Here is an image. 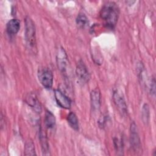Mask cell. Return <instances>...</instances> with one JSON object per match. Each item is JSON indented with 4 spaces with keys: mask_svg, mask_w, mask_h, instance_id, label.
I'll list each match as a JSON object with an SVG mask.
<instances>
[{
    "mask_svg": "<svg viewBox=\"0 0 156 156\" xmlns=\"http://www.w3.org/2000/svg\"><path fill=\"white\" fill-rule=\"evenodd\" d=\"M119 12V7L114 2H108L103 5L100 12V16L107 28H115L118 21Z\"/></svg>",
    "mask_w": 156,
    "mask_h": 156,
    "instance_id": "1",
    "label": "cell"
},
{
    "mask_svg": "<svg viewBox=\"0 0 156 156\" xmlns=\"http://www.w3.org/2000/svg\"><path fill=\"white\" fill-rule=\"evenodd\" d=\"M25 39L29 48L34 51L36 49L35 27L34 21L29 16L25 18Z\"/></svg>",
    "mask_w": 156,
    "mask_h": 156,
    "instance_id": "2",
    "label": "cell"
},
{
    "mask_svg": "<svg viewBox=\"0 0 156 156\" xmlns=\"http://www.w3.org/2000/svg\"><path fill=\"white\" fill-rule=\"evenodd\" d=\"M38 77L41 84L46 88H51L53 84V74L48 68H40L38 71Z\"/></svg>",
    "mask_w": 156,
    "mask_h": 156,
    "instance_id": "3",
    "label": "cell"
},
{
    "mask_svg": "<svg viewBox=\"0 0 156 156\" xmlns=\"http://www.w3.org/2000/svg\"><path fill=\"white\" fill-rule=\"evenodd\" d=\"M76 74L78 80L82 83H86L90 79V74L87 67L82 60H79L76 68Z\"/></svg>",
    "mask_w": 156,
    "mask_h": 156,
    "instance_id": "4",
    "label": "cell"
},
{
    "mask_svg": "<svg viewBox=\"0 0 156 156\" xmlns=\"http://www.w3.org/2000/svg\"><path fill=\"white\" fill-rule=\"evenodd\" d=\"M56 61L58 69L62 73H65L68 66V60L65 51L62 47L57 49L56 54Z\"/></svg>",
    "mask_w": 156,
    "mask_h": 156,
    "instance_id": "5",
    "label": "cell"
},
{
    "mask_svg": "<svg viewBox=\"0 0 156 156\" xmlns=\"http://www.w3.org/2000/svg\"><path fill=\"white\" fill-rule=\"evenodd\" d=\"M113 100L119 113L123 116L126 115L127 113V107L121 92H119L118 90L115 91L113 94Z\"/></svg>",
    "mask_w": 156,
    "mask_h": 156,
    "instance_id": "6",
    "label": "cell"
},
{
    "mask_svg": "<svg viewBox=\"0 0 156 156\" xmlns=\"http://www.w3.org/2000/svg\"><path fill=\"white\" fill-rule=\"evenodd\" d=\"M130 143L135 152H138L140 151L141 142L135 122H132L130 125Z\"/></svg>",
    "mask_w": 156,
    "mask_h": 156,
    "instance_id": "7",
    "label": "cell"
},
{
    "mask_svg": "<svg viewBox=\"0 0 156 156\" xmlns=\"http://www.w3.org/2000/svg\"><path fill=\"white\" fill-rule=\"evenodd\" d=\"M54 96L57 104L62 108L68 109L71 107V101L70 99L59 90H55Z\"/></svg>",
    "mask_w": 156,
    "mask_h": 156,
    "instance_id": "8",
    "label": "cell"
},
{
    "mask_svg": "<svg viewBox=\"0 0 156 156\" xmlns=\"http://www.w3.org/2000/svg\"><path fill=\"white\" fill-rule=\"evenodd\" d=\"M90 99L92 110L94 112L99 111L101 107V93L98 88L91 91Z\"/></svg>",
    "mask_w": 156,
    "mask_h": 156,
    "instance_id": "9",
    "label": "cell"
},
{
    "mask_svg": "<svg viewBox=\"0 0 156 156\" xmlns=\"http://www.w3.org/2000/svg\"><path fill=\"white\" fill-rule=\"evenodd\" d=\"M26 103L37 113L41 112V105L35 93H30L26 98Z\"/></svg>",
    "mask_w": 156,
    "mask_h": 156,
    "instance_id": "10",
    "label": "cell"
},
{
    "mask_svg": "<svg viewBox=\"0 0 156 156\" xmlns=\"http://www.w3.org/2000/svg\"><path fill=\"white\" fill-rule=\"evenodd\" d=\"M20 28V22L17 19H12L8 21L6 25L7 32L9 35H15Z\"/></svg>",
    "mask_w": 156,
    "mask_h": 156,
    "instance_id": "11",
    "label": "cell"
},
{
    "mask_svg": "<svg viewBox=\"0 0 156 156\" xmlns=\"http://www.w3.org/2000/svg\"><path fill=\"white\" fill-rule=\"evenodd\" d=\"M44 123L47 128L52 129L55 124V118L54 115L49 110H46L44 117Z\"/></svg>",
    "mask_w": 156,
    "mask_h": 156,
    "instance_id": "12",
    "label": "cell"
},
{
    "mask_svg": "<svg viewBox=\"0 0 156 156\" xmlns=\"http://www.w3.org/2000/svg\"><path fill=\"white\" fill-rule=\"evenodd\" d=\"M39 138H40V143L41 145V149H42V152L43 155H49V144L46 139V136L44 135L41 131H40V134H39Z\"/></svg>",
    "mask_w": 156,
    "mask_h": 156,
    "instance_id": "13",
    "label": "cell"
},
{
    "mask_svg": "<svg viewBox=\"0 0 156 156\" xmlns=\"http://www.w3.org/2000/svg\"><path fill=\"white\" fill-rule=\"evenodd\" d=\"M24 154L25 155H36L35 150V145L33 141L31 139L27 140L25 143Z\"/></svg>",
    "mask_w": 156,
    "mask_h": 156,
    "instance_id": "14",
    "label": "cell"
},
{
    "mask_svg": "<svg viewBox=\"0 0 156 156\" xmlns=\"http://www.w3.org/2000/svg\"><path fill=\"white\" fill-rule=\"evenodd\" d=\"M67 121L69 125L75 130H79V122L78 119L73 112H70L67 116Z\"/></svg>",
    "mask_w": 156,
    "mask_h": 156,
    "instance_id": "15",
    "label": "cell"
},
{
    "mask_svg": "<svg viewBox=\"0 0 156 156\" xmlns=\"http://www.w3.org/2000/svg\"><path fill=\"white\" fill-rule=\"evenodd\" d=\"M76 24L80 28H84L88 24L87 17L83 13H79L76 18Z\"/></svg>",
    "mask_w": 156,
    "mask_h": 156,
    "instance_id": "16",
    "label": "cell"
},
{
    "mask_svg": "<svg viewBox=\"0 0 156 156\" xmlns=\"http://www.w3.org/2000/svg\"><path fill=\"white\" fill-rule=\"evenodd\" d=\"M142 118L145 123H147L149 119V108L147 104H145L142 109Z\"/></svg>",
    "mask_w": 156,
    "mask_h": 156,
    "instance_id": "17",
    "label": "cell"
},
{
    "mask_svg": "<svg viewBox=\"0 0 156 156\" xmlns=\"http://www.w3.org/2000/svg\"><path fill=\"white\" fill-rule=\"evenodd\" d=\"M113 142H114V145H115V147L116 152H122V140L118 138H115L113 139Z\"/></svg>",
    "mask_w": 156,
    "mask_h": 156,
    "instance_id": "18",
    "label": "cell"
},
{
    "mask_svg": "<svg viewBox=\"0 0 156 156\" xmlns=\"http://www.w3.org/2000/svg\"><path fill=\"white\" fill-rule=\"evenodd\" d=\"M155 79L153 77L152 79V80H151V82L149 83V85H150V92L151 94H153L154 95L155 94Z\"/></svg>",
    "mask_w": 156,
    "mask_h": 156,
    "instance_id": "19",
    "label": "cell"
}]
</instances>
